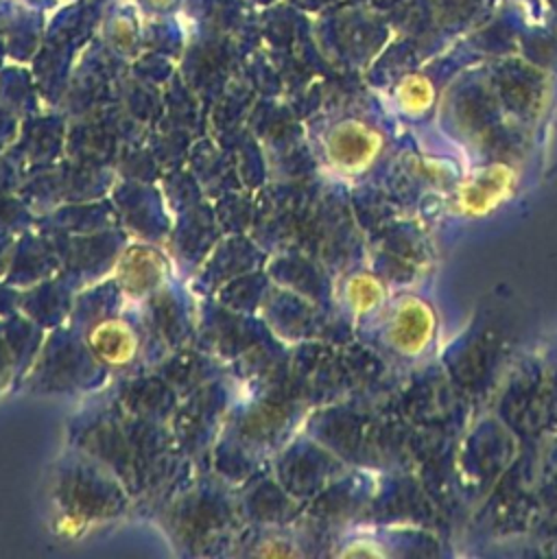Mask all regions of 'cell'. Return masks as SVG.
<instances>
[{
  "instance_id": "cell-1",
  "label": "cell",
  "mask_w": 557,
  "mask_h": 559,
  "mask_svg": "<svg viewBox=\"0 0 557 559\" xmlns=\"http://www.w3.org/2000/svg\"><path fill=\"white\" fill-rule=\"evenodd\" d=\"M85 341L96 360L111 369L129 367L140 354V336L122 317L98 319L85 332Z\"/></svg>"
},
{
  "instance_id": "cell-4",
  "label": "cell",
  "mask_w": 557,
  "mask_h": 559,
  "mask_svg": "<svg viewBox=\"0 0 557 559\" xmlns=\"http://www.w3.org/2000/svg\"><path fill=\"white\" fill-rule=\"evenodd\" d=\"M347 295H349V301L354 304V308H369L371 304H374V299H371V295H374V286H371V282H365V280H354L352 282V286H349V290H347Z\"/></svg>"
},
{
  "instance_id": "cell-2",
  "label": "cell",
  "mask_w": 557,
  "mask_h": 559,
  "mask_svg": "<svg viewBox=\"0 0 557 559\" xmlns=\"http://www.w3.org/2000/svg\"><path fill=\"white\" fill-rule=\"evenodd\" d=\"M374 153H376L374 133L354 120L336 124L325 135V142H323L325 162L339 175H356L367 166Z\"/></svg>"
},
{
  "instance_id": "cell-3",
  "label": "cell",
  "mask_w": 557,
  "mask_h": 559,
  "mask_svg": "<svg viewBox=\"0 0 557 559\" xmlns=\"http://www.w3.org/2000/svg\"><path fill=\"white\" fill-rule=\"evenodd\" d=\"M114 277L120 290L129 297H146L157 290L166 277V260L159 251L135 245L129 247L116 262Z\"/></svg>"
}]
</instances>
